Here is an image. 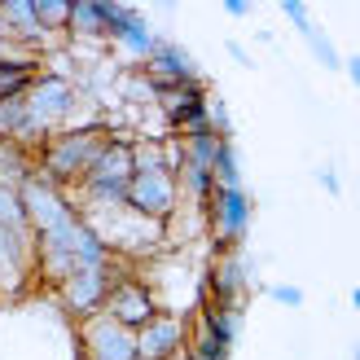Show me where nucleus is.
Returning a JSON list of instances; mask_svg holds the SVG:
<instances>
[{"mask_svg": "<svg viewBox=\"0 0 360 360\" xmlns=\"http://www.w3.org/2000/svg\"><path fill=\"white\" fill-rule=\"evenodd\" d=\"M35 22H40L44 35H66L70 27V0H31Z\"/></svg>", "mask_w": 360, "mask_h": 360, "instance_id": "obj_18", "label": "nucleus"}, {"mask_svg": "<svg viewBox=\"0 0 360 360\" xmlns=\"http://www.w3.org/2000/svg\"><path fill=\"white\" fill-rule=\"evenodd\" d=\"M185 360H229V343L215 338L202 321L189 326V338H185Z\"/></svg>", "mask_w": 360, "mask_h": 360, "instance_id": "obj_17", "label": "nucleus"}, {"mask_svg": "<svg viewBox=\"0 0 360 360\" xmlns=\"http://www.w3.org/2000/svg\"><path fill=\"white\" fill-rule=\"evenodd\" d=\"M211 180H215V189H242V163H238V150H233V141H224L220 154H215Z\"/></svg>", "mask_w": 360, "mask_h": 360, "instance_id": "obj_19", "label": "nucleus"}, {"mask_svg": "<svg viewBox=\"0 0 360 360\" xmlns=\"http://www.w3.org/2000/svg\"><path fill=\"white\" fill-rule=\"evenodd\" d=\"M132 172H136V163H132V141L110 136V146L97 154L93 172L79 180V202L84 207H119L123 193H128Z\"/></svg>", "mask_w": 360, "mask_h": 360, "instance_id": "obj_3", "label": "nucleus"}, {"mask_svg": "<svg viewBox=\"0 0 360 360\" xmlns=\"http://www.w3.org/2000/svg\"><path fill=\"white\" fill-rule=\"evenodd\" d=\"M27 176H35V158L27 150H18L13 141H0V185L22 189Z\"/></svg>", "mask_w": 360, "mask_h": 360, "instance_id": "obj_16", "label": "nucleus"}, {"mask_svg": "<svg viewBox=\"0 0 360 360\" xmlns=\"http://www.w3.org/2000/svg\"><path fill=\"white\" fill-rule=\"evenodd\" d=\"M303 40L312 44V53H316V62H326L330 70H334V66H343V58H338V49H334V44H330V40H326V35H321L316 27H308V31H303Z\"/></svg>", "mask_w": 360, "mask_h": 360, "instance_id": "obj_23", "label": "nucleus"}, {"mask_svg": "<svg viewBox=\"0 0 360 360\" xmlns=\"http://www.w3.org/2000/svg\"><path fill=\"white\" fill-rule=\"evenodd\" d=\"M31 84H35V66H0V101L27 97Z\"/></svg>", "mask_w": 360, "mask_h": 360, "instance_id": "obj_22", "label": "nucleus"}, {"mask_svg": "<svg viewBox=\"0 0 360 360\" xmlns=\"http://www.w3.org/2000/svg\"><path fill=\"white\" fill-rule=\"evenodd\" d=\"M202 211H207L211 238L220 242V250H238V242L246 238V229H250V215H255L246 189H211Z\"/></svg>", "mask_w": 360, "mask_h": 360, "instance_id": "obj_6", "label": "nucleus"}, {"mask_svg": "<svg viewBox=\"0 0 360 360\" xmlns=\"http://www.w3.org/2000/svg\"><path fill=\"white\" fill-rule=\"evenodd\" d=\"M128 277L123 273V259H110V264H97V268H75L62 285H58V303L66 316L75 321H88L97 316L105 308V299H110V290Z\"/></svg>", "mask_w": 360, "mask_h": 360, "instance_id": "obj_4", "label": "nucleus"}, {"mask_svg": "<svg viewBox=\"0 0 360 360\" xmlns=\"http://www.w3.org/2000/svg\"><path fill=\"white\" fill-rule=\"evenodd\" d=\"M321 185H326L330 193H338V176H334V167H321Z\"/></svg>", "mask_w": 360, "mask_h": 360, "instance_id": "obj_26", "label": "nucleus"}, {"mask_svg": "<svg viewBox=\"0 0 360 360\" xmlns=\"http://www.w3.org/2000/svg\"><path fill=\"white\" fill-rule=\"evenodd\" d=\"M66 35H75V40H93V44L110 40L101 0H70V27H66Z\"/></svg>", "mask_w": 360, "mask_h": 360, "instance_id": "obj_15", "label": "nucleus"}, {"mask_svg": "<svg viewBox=\"0 0 360 360\" xmlns=\"http://www.w3.org/2000/svg\"><path fill=\"white\" fill-rule=\"evenodd\" d=\"M281 13L290 18V22H295L299 31H308V27H312V18H308V9H303L299 0H281Z\"/></svg>", "mask_w": 360, "mask_h": 360, "instance_id": "obj_25", "label": "nucleus"}, {"mask_svg": "<svg viewBox=\"0 0 360 360\" xmlns=\"http://www.w3.org/2000/svg\"><path fill=\"white\" fill-rule=\"evenodd\" d=\"M123 207L146 215L154 224H167L176 207H180V189H176V172L172 167H150V172H132L128 193H123Z\"/></svg>", "mask_w": 360, "mask_h": 360, "instance_id": "obj_5", "label": "nucleus"}, {"mask_svg": "<svg viewBox=\"0 0 360 360\" xmlns=\"http://www.w3.org/2000/svg\"><path fill=\"white\" fill-rule=\"evenodd\" d=\"M224 9H229L233 18H246V13H250V5H246V0H229V5H224Z\"/></svg>", "mask_w": 360, "mask_h": 360, "instance_id": "obj_27", "label": "nucleus"}, {"mask_svg": "<svg viewBox=\"0 0 360 360\" xmlns=\"http://www.w3.org/2000/svg\"><path fill=\"white\" fill-rule=\"evenodd\" d=\"M0 229H9V233H31L27 224V207H22V193L9 189V185H0ZM35 238V233H31Z\"/></svg>", "mask_w": 360, "mask_h": 360, "instance_id": "obj_20", "label": "nucleus"}, {"mask_svg": "<svg viewBox=\"0 0 360 360\" xmlns=\"http://www.w3.org/2000/svg\"><path fill=\"white\" fill-rule=\"evenodd\" d=\"M154 101H158V110L167 115V123L176 128V123H185L189 115L202 110L207 93H202V84H172V88H154Z\"/></svg>", "mask_w": 360, "mask_h": 360, "instance_id": "obj_14", "label": "nucleus"}, {"mask_svg": "<svg viewBox=\"0 0 360 360\" xmlns=\"http://www.w3.org/2000/svg\"><path fill=\"white\" fill-rule=\"evenodd\" d=\"M146 79H150L154 88L202 84V79H198V62H193V53H185L180 44H172V40H158V49L150 53V62H146Z\"/></svg>", "mask_w": 360, "mask_h": 360, "instance_id": "obj_12", "label": "nucleus"}, {"mask_svg": "<svg viewBox=\"0 0 360 360\" xmlns=\"http://www.w3.org/2000/svg\"><path fill=\"white\" fill-rule=\"evenodd\" d=\"M268 295H273L281 308H303V290H299V285H273Z\"/></svg>", "mask_w": 360, "mask_h": 360, "instance_id": "obj_24", "label": "nucleus"}, {"mask_svg": "<svg viewBox=\"0 0 360 360\" xmlns=\"http://www.w3.org/2000/svg\"><path fill=\"white\" fill-rule=\"evenodd\" d=\"M110 321H119L123 330H141V326H150V321L158 316V299H154V290L146 281H136V277H123L115 290H110V299H105V308H101Z\"/></svg>", "mask_w": 360, "mask_h": 360, "instance_id": "obj_10", "label": "nucleus"}, {"mask_svg": "<svg viewBox=\"0 0 360 360\" xmlns=\"http://www.w3.org/2000/svg\"><path fill=\"white\" fill-rule=\"evenodd\" d=\"M207 299L211 303H229V308H242L246 299V259L238 250H220L211 264V277H207Z\"/></svg>", "mask_w": 360, "mask_h": 360, "instance_id": "obj_13", "label": "nucleus"}, {"mask_svg": "<svg viewBox=\"0 0 360 360\" xmlns=\"http://www.w3.org/2000/svg\"><path fill=\"white\" fill-rule=\"evenodd\" d=\"M110 136H115V132L101 128V123H93V128H70V132L49 136L44 150H40V158H35V172H40L49 185H58V189L79 185V180L93 172L97 154L110 146Z\"/></svg>", "mask_w": 360, "mask_h": 360, "instance_id": "obj_2", "label": "nucleus"}, {"mask_svg": "<svg viewBox=\"0 0 360 360\" xmlns=\"http://www.w3.org/2000/svg\"><path fill=\"white\" fill-rule=\"evenodd\" d=\"M79 343H84V360H136V334L123 330L105 312L79 321Z\"/></svg>", "mask_w": 360, "mask_h": 360, "instance_id": "obj_9", "label": "nucleus"}, {"mask_svg": "<svg viewBox=\"0 0 360 360\" xmlns=\"http://www.w3.org/2000/svg\"><path fill=\"white\" fill-rule=\"evenodd\" d=\"M22 128H27V101L22 97L0 101V141H18Z\"/></svg>", "mask_w": 360, "mask_h": 360, "instance_id": "obj_21", "label": "nucleus"}, {"mask_svg": "<svg viewBox=\"0 0 360 360\" xmlns=\"http://www.w3.org/2000/svg\"><path fill=\"white\" fill-rule=\"evenodd\" d=\"M110 259H115L110 246L97 238L84 215H75V220H66V224L35 238V268L31 273L49 285H62L75 268H97V264H110Z\"/></svg>", "mask_w": 360, "mask_h": 360, "instance_id": "obj_1", "label": "nucleus"}, {"mask_svg": "<svg viewBox=\"0 0 360 360\" xmlns=\"http://www.w3.org/2000/svg\"><path fill=\"white\" fill-rule=\"evenodd\" d=\"M185 338H189V316L158 312L150 326L136 330V360H185Z\"/></svg>", "mask_w": 360, "mask_h": 360, "instance_id": "obj_8", "label": "nucleus"}, {"mask_svg": "<svg viewBox=\"0 0 360 360\" xmlns=\"http://www.w3.org/2000/svg\"><path fill=\"white\" fill-rule=\"evenodd\" d=\"M31 268H35V238L31 233L0 229V295H9L22 281H31L35 277Z\"/></svg>", "mask_w": 360, "mask_h": 360, "instance_id": "obj_11", "label": "nucleus"}, {"mask_svg": "<svg viewBox=\"0 0 360 360\" xmlns=\"http://www.w3.org/2000/svg\"><path fill=\"white\" fill-rule=\"evenodd\" d=\"M22 193V207H27V224H31V233L40 238V233H49V229H58V224H66V220H75V202H70V193L66 189H58V185H49V180L35 172V176H27V185L18 189Z\"/></svg>", "mask_w": 360, "mask_h": 360, "instance_id": "obj_7", "label": "nucleus"}]
</instances>
